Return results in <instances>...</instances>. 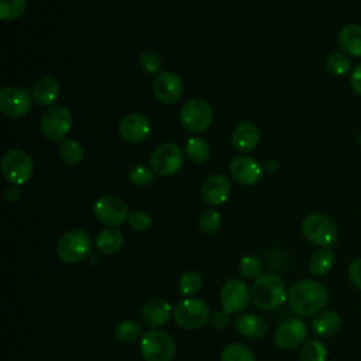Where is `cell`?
<instances>
[{
  "label": "cell",
  "instance_id": "4dcf8cb0",
  "mask_svg": "<svg viewBox=\"0 0 361 361\" xmlns=\"http://www.w3.org/2000/svg\"><path fill=\"white\" fill-rule=\"evenodd\" d=\"M186 154L195 164H203L210 157V147L203 138L190 137L186 142Z\"/></svg>",
  "mask_w": 361,
  "mask_h": 361
},
{
  "label": "cell",
  "instance_id": "1f68e13d",
  "mask_svg": "<svg viewBox=\"0 0 361 361\" xmlns=\"http://www.w3.org/2000/svg\"><path fill=\"white\" fill-rule=\"evenodd\" d=\"M203 279L197 271H186L179 278V292L183 296H193L202 289Z\"/></svg>",
  "mask_w": 361,
  "mask_h": 361
},
{
  "label": "cell",
  "instance_id": "7a4b0ae2",
  "mask_svg": "<svg viewBox=\"0 0 361 361\" xmlns=\"http://www.w3.org/2000/svg\"><path fill=\"white\" fill-rule=\"evenodd\" d=\"M251 300L261 310H274L288 300V290L281 276L261 274L251 286Z\"/></svg>",
  "mask_w": 361,
  "mask_h": 361
},
{
  "label": "cell",
  "instance_id": "836d02e7",
  "mask_svg": "<svg viewBox=\"0 0 361 361\" xmlns=\"http://www.w3.org/2000/svg\"><path fill=\"white\" fill-rule=\"evenodd\" d=\"M25 11V0H0V18L16 20Z\"/></svg>",
  "mask_w": 361,
  "mask_h": 361
},
{
  "label": "cell",
  "instance_id": "f35d334b",
  "mask_svg": "<svg viewBox=\"0 0 361 361\" xmlns=\"http://www.w3.org/2000/svg\"><path fill=\"white\" fill-rule=\"evenodd\" d=\"M140 65L144 72L157 73V72H159L162 62H161L159 55L155 51L147 49V51H142L140 55Z\"/></svg>",
  "mask_w": 361,
  "mask_h": 361
},
{
  "label": "cell",
  "instance_id": "7bdbcfd3",
  "mask_svg": "<svg viewBox=\"0 0 361 361\" xmlns=\"http://www.w3.org/2000/svg\"><path fill=\"white\" fill-rule=\"evenodd\" d=\"M20 197H21V189L17 185H11L4 189V199L8 203H16L20 200Z\"/></svg>",
  "mask_w": 361,
  "mask_h": 361
},
{
  "label": "cell",
  "instance_id": "ab89813d",
  "mask_svg": "<svg viewBox=\"0 0 361 361\" xmlns=\"http://www.w3.org/2000/svg\"><path fill=\"white\" fill-rule=\"evenodd\" d=\"M348 279L350 282L361 290V258H355L348 267Z\"/></svg>",
  "mask_w": 361,
  "mask_h": 361
},
{
  "label": "cell",
  "instance_id": "ba28073f",
  "mask_svg": "<svg viewBox=\"0 0 361 361\" xmlns=\"http://www.w3.org/2000/svg\"><path fill=\"white\" fill-rule=\"evenodd\" d=\"M180 121L188 131L203 133L213 121V110L210 104L200 97L189 99L180 109Z\"/></svg>",
  "mask_w": 361,
  "mask_h": 361
},
{
  "label": "cell",
  "instance_id": "7402d4cb",
  "mask_svg": "<svg viewBox=\"0 0 361 361\" xmlns=\"http://www.w3.org/2000/svg\"><path fill=\"white\" fill-rule=\"evenodd\" d=\"M32 99L39 106H54L61 94V85L55 78H42L32 89Z\"/></svg>",
  "mask_w": 361,
  "mask_h": 361
},
{
  "label": "cell",
  "instance_id": "4fadbf2b",
  "mask_svg": "<svg viewBox=\"0 0 361 361\" xmlns=\"http://www.w3.org/2000/svg\"><path fill=\"white\" fill-rule=\"evenodd\" d=\"M251 299V290L243 279H228L220 289V303L227 313L243 312Z\"/></svg>",
  "mask_w": 361,
  "mask_h": 361
},
{
  "label": "cell",
  "instance_id": "9a60e30c",
  "mask_svg": "<svg viewBox=\"0 0 361 361\" xmlns=\"http://www.w3.org/2000/svg\"><path fill=\"white\" fill-rule=\"evenodd\" d=\"M151 126L148 118L140 113L126 114L118 124L120 137L130 144L142 142L149 134Z\"/></svg>",
  "mask_w": 361,
  "mask_h": 361
},
{
  "label": "cell",
  "instance_id": "8992f818",
  "mask_svg": "<svg viewBox=\"0 0 361 361\" xmlns=\"http://www.w3.org/2000/svg\"><path fill=\"white\" fill-rule=\"evenodd\" d=\"M140 351L145 361H171L175 357L176 344L168 333L149 330L141 338Z\"/></svg>",
  "mask_w": 361,
  "mask_h": 361
},
{
  "label": "cell",
  "instance_id": "7c38bea8",
  "mask_svg": "<svg viewBox=\"0 0 361 361\" xmlns=\"http://www.w3.org/2000/svg\"><path fill=\"white\" fill-rule=\"evenodd\" d=\"M94 216L106 226L116 227L128 219V207L126 202L117 196H102L93 206Z\"/></svg>",
  "mask_w": 361,
  "mask_h": 361
},
{
  "label": "cell",
  "instance_id": "b9f144b4",
  "mask_svg": "<svg viewBox=\"0 0 361 361\" xmlns=\"http://www.w3.org/2000/svg\"><path fill=\"white\" fill-rule=\"evenodd\" d=\"M350 85H351V89H353L358 96H361V63L357 65L355 69L351 72Z\"/></svg>",
  "mask_w": 361,
  "mask_h": 361
},
{
  "label": "cell",
  "instance_id": "ffe728a7",
  "mask_svg": "<svg viewBox=\"0 0 361 361\" xmlns=\"http://www.w3.org/2000/svg\"><path fill=\"white\" fill-rule=\"evenodd\" d=\"M259 141V128L252 121H241L238 123L231 134V142L233 145L243 152L251 151L257 147Z\"/></svg>",
  "mask_w": 361,
  "mask_h": 361
},
{
  "label": "cell",
  "instance_id": "d590c367",
  "mask_svg": "<svg viewBox=\"0 0 361 361\" xmlns=\"http://www.w3.org/2000/svg\"><path fill=\"white\" fill-rule=\"evenodd\" d=\"M240 272L248 279H257L261 275V261L255 255H244L238 264Z\"/></svg>",
  "mask_w": 361,
  "mask_h": 361
},
{
  "label": "cell",
  "instance_id": "603a6c76",
  "mask_svg": "<svg viewBox=\"0 0 361 361\" xmlns=\"http://www.w3.org/2000/svg\"><path fill=\"white\" fill-rule=\"evenodd\" d=\"M341 326V319L334 310H322L316 313L312 319L310 327L314 334L320 337H329L338 331Z\"/></svg>",
  "mask_w": 361,
  "mask_h": 361
},
{
  "label": "cell",
  "instance_id": "60d3db41",
  "mask_svg": "<svg viewBox=\"0 0 361 361\" xmlns=\"http://www.w3.org/2000/svg\"><path fill=\"white\" fill-rule=\"evenodd\" d=\"M228 323H230V313H227L226 310H217L212 316V324L217 330L226 329L228 326Z\"/></svg>",
  "mask_w": 361,
  "mask_h": 361
},
{
  "label": "cell",
  "instance_id": "277c9868",
  "mask_svg": "<svg viewBox=\"0 0 361 361\" xmlns=\"http://www.w3.org/2000/svg\"><path fill=\"white\" fill-rule=\"evenodd\" d=\"M176 324L185 330H197L210 319V307L197 298H186L176 303L173 309Z\"/></svg>",
  "mask_w": 361,
  "mask_h": 361
},
{
  "label": "cell",
  "instance_id": "44dd1931",
  "mask_svg": "<svg viewBox=\"0 0 361 361\" xmlns=\"http://www.w3.org/2000/svg\"><path fill=\"white\" fill-rule=\"evenodd\" d=\"M235 330L248 338H261L267 334L268 331V324L267 322L254 313H243L237 317L235 323Z\"/></svg>",
  "mask_w": 361,
  "mask_h": 361
},
{
  "label": "cell",
  "instance_id": "d6a6232c",
  "mask_svg": "<svg viewBox=\"0 0 361 361\" xmlns=\"http://www.w3.org/2000/svg\"><path fill=\"white\" fill-rule=\"evenodd\" d=\"M351 68V62L348 56L343 52H331L326 58V69L333 76H343L348 73Z\"/></svg>",
  "mask_w": 361,
  "mask_h": 361
},
{
  "label": "cell",
  "instance_id": "f1b7e54d",
  "mask_svg": "<svg viewBox=\"0 0 361 361\" xmlns=\"http://www.w3.org/2000/svg\"><path fill=\"white\" fill-rule=\"evenodd\" d=\"M300 361H326L327 348L319 340H307L299 351Z\"/></svg>",
  "mask_w": 361,
  "mask_h": 361
},
{
  "label": "cell",
  "instance_id": "83f0119b",
  "mask_svg": "<svg viewBox=\"0 0 361 361\" xmlns=\"http://www.w3.org/2000/svg\"><path fill=\"white\" fill-rule=\"evenodd\" d=\"M59 155L66 165H78L83 159V148L75 140H63L59 147Z\"/></svg>",
  "mask_w": 361,
  "mask_h": 361
},
{
  "label": "cell",
  "instance_id": "6da1fadb",
  "mask_svg": "<svg viewBox=\"0 0 361 361\" xmlns=\"http://www.w3.org/2000/svg\"><path fill=\"white\" fill-rule=\"evenodd\" d=\"M327 288L313 279H302L288 289V303L290 310L300 317L314 316L329 303Z\"/></svg>",
  "mask_w": 361,
  "mask_h": 361
},
{
  "label": "cell",
  "instance_id": "2e32d148",
  "mask_svg": "<svg viewBox=\"0 0 361 361\" xmlns=\"http://www.w3.org/2000/svg\"><path fill=\"white\" fill-rule=\"evenodd\" d=\"M230 175L244 186H252L262 178V166L251 157H237L230 162Z\"/></svg>",
  "mask_w": 361,
  "mask_h": 361
},
{
  "label": "cell",
  "instance_id": "4316f807",
  "mask_svg": "<svg viewBox=\"0 0 361 361\" xmlns=\"http://www.w3.org/2000/svg\"><path fill=\"white\" fill-rule=\"evenodd\" d=\"M142 334V327L134 320H123L116 326L114 336L120 343L130 344L134 343Z\"/></svg>",
  "mask_w": 361,
  "mask_h": 361
},
{
  "label": "cell",
  "instance_id": "d6986e66",
  "mask_svg": "<svg viewBox=\"0 0 361 361\" xmlns=\"http://www.w3.org/2000/svg\"><path fill=\"white\" fill-rule=\"evenodd\" d=\"M230 193H231V183L221 173L210 175L202 186V197L207 204H212V206L223 204L228 199Z\"/></svg>",
  "mask_w": 361,
  "mask_h": 361
},
{
  "label": "cell",
  "instance_id": "484cf974",
  "mask_svg": "<svg viewBox=\"0 0 361 361\" xmlns=\"http://www.w3.org/2000/svg\"><path fill=\"white\" fill-rule=\"evenodd\" d=\"M334 259H336V255H334L333 250H330L327 247L314 251L307 264L310 274L314 276L327 275L334 265Z\"/></svg>",
  "mask_w": 361,
  "mask_h": 361
},
{
  "label": "cell",
  "instance_id": "5bb4252c",
  "mask_svg": "<svg viewBox=\"0 0 361 361\" xmlns=\"http://www.w3.org/2000/svg\"><path fill=\"white\" fill-rule=\"evenodd\" d=\"M307 336V327L299 317H290L283 320L275 330V343L282 350H293L305 343Z\"/></svg>",
  "mask_w": 361,
  "mask_h": 361
},
{
  "label": "cell",
  "instance_id": "e0dca14e",
  "mask_svg": "<svg viewBox=\"0 0 361 361\" xmlns=\"http://www.w3.org/2000/svg\"><path fill=\"white\" fill-rule=\"evenodd\" d=\"M154 94L155 97L166 104L179 100L183 86L180 78L173 72H159L154 79Z\"/></svg>",
  "mask_w": 361,
  "mask_h": 361
},
{
  "label": "cell",
  "instance_id": "d4e9b609",
  "mask_svg": "<svg viewBox=\"0 0 361 361\" xmlns=\"http://www.w3.org/2000/svg\"><path fill=\"white\" fill-rule=\"evenodd\" d=\"M124 244V234L114 227L102 230L96 237V248L106 255H113L121 250Z\"/></svg>",
  "mask_w": 361,
  "mask_h": 361
},
{
  "label": "cell",
  "instance_id": "52a82bcc",
  "mask_svg": "<svg viewBox=\"0 0 361 361\" xmlns=\"http://www.w3.org/2000/svg\"><path fill=\"white\" fill-rule=\"evenodd\" d=\"M1 173L11 185H24L34 173L31 157L21 149H10L1 158Z\"/></svg>",
  "mask_w": 361,
  "mask_h": 361
},
{
  "label": "cell",
  "instance_id": "ac0fdd59",
  "mask_svg": "<svg viewBox=\"0 0 361 361\" xmlns=\"http://www.w3.org/2000/svg\"><path fill=\"white\" fill-rule=\"evenodd\" d=\"M171 314V303L162 298H154L147 300L140 310V317L142 323L148 327L165 326L169 322Z\"/></svg>",
  "mask_w": 361,
  "mask_h": 361
},
{
  "label": "cell",
  "instance_id": "9c48e42d",
  "mask_svg": "<svg viewBox=\"0 0 361 361\" xmlns=\"http://www.w3.org/2000/svg\"><path fill=\"white\" fill-rule=\"evenodd\" d=\"M72 128V114L65 106H51L41 117V131L49 141L65 140Z\"/></svg>",
  "mask_w": 361,
  "mask_h": 361
},
{
  "label": "cell",
  "instance_id": "8d00e7d4",
  "mask_svg": "<svg viewBox=\"0 0 361 361\" xmlns=\"http://www.w3.org/2000/svg\"><path fill=\"white\" fill-rule=\"evenodd\" d=\"M221 226V216L216 210L204 212L199 219V230L204 234L216 233Z\"/></svg>",
  "mask_w": 361,
  "mask_h": 361
},
{
  "label": "cell",
  "instance_id": "8fae6325",
  "mask_svg": "<svg viewBox=\"0 0 361 361\" xmlns=\"http://www.w3.org/2000/svg\"><path fill=\"white\" fill-rule=\"evenodd\" d=\"M32 104V94L17 86H6L0 90V110L11 118H21L28 114Z\"/></svg>",
  "mask_w": 361,
  "mask_h": 361
},
{
  "label": "cell",
  "instance_id": "e575fe53",
  "mask_svg": "<svg viewBox=\"0 0 361 361\" xmlns=\"http://www.w3.org/2000/svg\"><path fill=\"white\" fill-rule=\"evenodd\" d=\"M154 173H155L154 171H151L149 168H147L144 165H135L128 172V180L134 186H138V188L148 186L154 182V178H155Z\"/></svg>",
  "mask_w": 361,
  "mask_h": 361
},
{
  "label": "cell",
  "instance_id": "74e56055",
  "mask_svg": "<svg viewBox=\"0 0 361 361\" xmlns=\"http://www.w3.org/2000/svg\"><path fill=\"white\" fill-rule=\"evenodd\" d=\"M130 227L135 231H140V233H144L147 230H149L151 224H152V220H151V216L144 212V210H134L128 214V219H127Z\"/></svg>",
  "mask_w": 361,
  "mask_h": 361
},
{
  "label": "cell",
  "instance_id": "5b68a950",
  "mask_svg": "<svg viewBox=\"0 0 361 361\" xmlns=\"http://www.w3.org/2000/svg\"><path fill=\"white\" fill-rule=\"evenodd\" d=\"M302 233L310 243L319 247H330L337 240L336 223L323 213H312L302 221Z\"/></svg>",
  "mask_w": 361,
  "mask_h": 361
},
{
  "label": "cell",
  "instance_id": "3957f363",
  "mask_svg": "<svg viewBox=\"0 0 361 361\" xmlns=\"http://www.w3.org/2000/svg\"><path fill=\"white\" fill-rule=\"evenodd\" d=\"M92 251V238L82 228H72L63 233L56 243V252L62 262L78 264Z\"/></svg>",
  "mask_w": 361,
  "mask_h": 361
},
{
  "label": "cell",
  "instance_id": "30bf717a",
  "mask_svg": "<svg viewBox=\"0 0 361 361\" xmlns=\"http://www.w3.org/2000/svg\"><path fill=\"white\" fill-rule=\"evenodd\" d=\"M182 149L175 142H164L151 155L152 171L159 176L175 175L182 168Z\"/></svg>",
  "mask_w": 361,
  "mask_h": 361
},
{
  "label": "cell",
  "instance_id": "f546056e",
  "mask_svg": "<svg viewBox=\"0 0 361 361\" xmlns=\"http://www.w3.org/2000/svg\"><path fill=\"white\" fill-rule=\"evenodd\" d=\"M221 361H255V355L250 347L241 343H231L221 351Z\"/></svg>",
  "mask_w": 361,
  "mask_h": 361
},
{
  "label": "cell",
  "instance_id": "cb8c5ba5",
  "mask_svg": "<svg viewBox=\"0 0 361 361\" xmlns=\"http://www.w3.org/2000/svg\"><path fill=\"white\" fill-rule=\"evenodd\" d=\"M338 45L340 48L351 55V56H361V25L358 24H348L340 28L338 35Z\"/></svg>",
  "mask_w": 361,
  "mask_h": 361
}]
</instances>
